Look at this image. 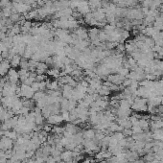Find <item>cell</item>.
Listing matches in <instances>:
<instances>
[{
    "mask_svg": "<svg viewBox=\"0 0 163 163\" xmlns=\"http://www.w3.org/2000/svg\"><path fill=\"white\" fill-rule=\"evenodd\" d=\"M46 119H47V124L52 125V126H58L63 121L61 115H59V114H52Z\"/></svg>",
    "mask_w": 163,
    "mask_h": 163,
    "instance_id": "cell-1",
    "label": "cell"
},
{
    "mask_svg": "<svg viewBox=\"0 0 163 163\" xmlns=\"http://www.w3.org/2000/svg\"><path fill=\"white\" fill-rule=\"evenodd\" d=\"M19 80V74L14 69H10L8 72V81L11 84H17Z\"/></svg>",
    "mask_w": 163,
    "mask_h": 163,
    "instance_id": "cell-2",
    "label": "cell"
},
{
    "mask_svg": "<svg viewBox=\"0 0 163 163\" xmlns=\"http://www.w3.org/2000/svg\"><path fill=\"white\" fill-rule=\"evenodd\" d=\"M95 134H96V133H95L94 129H86L83 133V136H84V139H94Z\"/></svg>",
    "mask_w": 163,
    "mask_h": 163,
    "instance_id": "cell-3",
    "label": "cell"
},
{
    "mask_svg": "<svg viewBox=\"0 0 163 163\" xmlns=\"http://www.w3.org/2000/svg\"><path fill=\"white\" fill-rule=\"evenodd\" d=\"M20 62H21V58L19 55H14L11 60V65H13L14 67L17 65H20Z\"/></svg>",
    "mask_w": 163,
    "mask_h": 163,
    "instance_id": "cell-4",
    "label": "cell"
}]
</instances>
